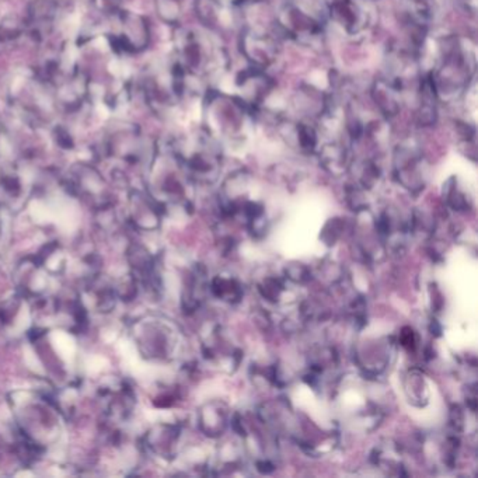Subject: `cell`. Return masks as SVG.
Instances as JSON below:
<instances>
[{"mask_svg": "<svg viewBox=\"0 0 478 478\" xmlns=\"http://www.w3.org/2000/svg\"><path fill=\"white\" fill-rule=\"evenodd\" d=\"M119 32L114 34V47L125 52H139L149 45V24L144 17L132 13H118Z\"/></svg>", "mask_w": 478, "mask_h": 478, "instance_id": "6da1fadb", "label": "cell"}, {"mask_svg": "<svg viewBox=\"0 0 478 478\" xmlns=\"http://www.w3.org/2000/svg\"><path fill=\"white\" fill-rule=\"evenodd\" d=\"M244 41L254 45V47H251V45L243 44V49H244L246 55L249 56L250 61H253L257 65H262V66L271 61L275 45L270 38L261 37L258 34H253V36H246Z\"/></svg>", "mask_w": 478, "mask_h": 478, "instance_id": "7a4b0ae2", "label": "cell"}, {"mask_svg": "<svg viewBox=\"0 0 478 478\" xmlns=\"http://www.w3.org/2000/svg\"><path fill=\"white\" fill-rule=\"evenodd\" d=\"M399 92H400V87L397 84H387L386 81L376 83L373 97L379 108L384 112V115L393 116L399 112L400 105L396 99V95Z\"/></svg>", "mask_w": 478, "mask_h": 478, "instance_id": "3957f363", "label": "cell"}, {"mask_svg": "<svg viewBox=\"0 0 478 478\" xmlns=\"http://www.w3.org/2000/svg\"><path fill=\"white\" fill-rule=\"evenodd\" d=\"M58 13L55 0H33L28 5V17L33 24H47L53 20Z\"/></svg>", "mask_w": 478, "mask_h": 478, "instance_id": "277c9868", "label": "cell"}, {"mask_svg": "<svg viewBox=\"0 0 478 478\" xmlns=\"http://www.w3.org/2000/svg\"><path fill=\"white\" fill-rule=\"evenodd\" d=\"M218 0H195V12L202 24L215 27L218 23Z\"/></svg>", "mask_w": 478, "mask_h": 478, "instance_id": "5b68a950", "label": "cell"}, {"mask_svg": "<svg viewBox=\"0 0 478 478\" xmlns=\"http://www.w3.org/2000/svg\"><path fill=\"white\" fill-rule=\"evenodd\" d=\"M156 9L162 20L170 24L177 23L181 13L180 0H156Z\"/></svg>", "mask_w": 478, "mask_h": 478, "instance_id": "8992f818", "label": "cell"}, {"mask_svg": "<svg viewBox=\"0 0 478 478\" xmlns=\"http://www.w3.org/2000/svg\"><path fill=\"white\" fill-rule=\"evenodd\" d=\"M296 131H297L299 144L302 146V149H305V151H309V152L313 151L317 144L316 131L310 125H306V124H299Z\"/></svg>", "mask_w": 478, "mask_h": 478, "instance_id": "52a82bcc", "label": "cell"}, {"mask_svg": "<svg viewBox=\"0 0 478 478\" xmlns=\"http://www.w3.org/2000/svg\"><path fill=\"white\" fill-rule=\"evenodd\" d=\"M95 6L104 12V13H110V14H115L119 10V5H121V0H93Z\"/></svg>", "mask_w": 478, "mask_h": 478, "instance_id": "ba28073f", "label": "cell"}, {"mask_svg": "<svg viewBox=\"0 0 478 478\" xmlns=\"http://www.w3.org/2000/svg\"><path fill=\"white\" fill-rule=\"evenodd\" d=\"M55 138H56V142L61 144L64 149H72L73 147L72 138H71V135L65 129H62V128L56 129V136Z\"/></svg>", "mask_w": 478, "mask_h": 478, "instance_id": "9c48e42d", "label": "cell"}, {"mask_svg": "<svg viewBox=\"0 0 478 478\" xmlns=\"http://www.w3.org/2000/svg\"><path fill=\"white\" fill-rule=\"evenodd\" d=\"M401 345L408 348V349H414L415 347V334L411 330V328H404L403 334H401Z\"/></svg>", "mask_w": 478, "mask_h": 478, "instance_id": "30bf717a", "label": "cell"}, {"mask_svg": "<svg viewBox=\"0 0 478 478\" xmlns=\"http://www.w3.org/2000/svg\"><path fill=\"white\" fill-rule=\"evenodd\" d=\"M237 3H244V2H254V0H236Z\"/></svg>", "mask_w": 478, "mask_h": 478, "instance_id": "8fae6325", "label": "cell"}, {"mask_svg": "<svg viewBox=\"0 0 478 478\" xmlns=\"http://www.w3.org/2000/svg\"><path fill=\"white\" fill-rule=\"evenodd\" d=\"M414 2H415V3H424L425 0H414Z\"/></svg>", "mask_w": 478, "mask_h": 478, "instance_id": "7c38bea8", "label": "cell"}]
</instances>
